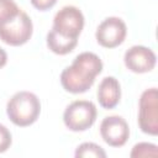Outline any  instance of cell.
I'll return each instance as SVG.
<instances>
[{"mask_svg": "<svg viewBox=\"0 0 158 158\" xmlns=\"http://www.w3.org/2000/svg\"><path fill=\"white\" fill-rule=\"evenodd\" d=\"M101 72L102 62L100 57L93 52H83L74 58L69 67L63 69L60 84L68 93L81 94L93 86L95 78Z\"/></svg>", "mask_w": 158, "mask_h": 158, "instance_id": "6da1fadb", "label": "cell"}, {"mask_svg": "<svg viewBox=\"0 0 158 158\" xmlns=\"http://www.w3.org/2000/svg\"><path fill=\"white\" fill-rule=\"evenodd\" d=\"M6 114L14 125L27 127L35 123L41 114L40 99L33 93L17 91L7 101Z\"/></svg>", "mask_w": 158, "mask_h": 158, "instance_id": "7a4b0ae2", "label": "cell"}, {"mask_svg": "<svg viewBox=\"0 0 158 158\" xmlns=\"http://www.w3.org/2000/svg\"><path fill=\"white\" fill-rule=\"evenodd\" d=\"M96 106L88 100H77L69 104L63 114V122L73 132H83L96 121Z\"/></svg>", "mask_w": 158, "mask_h": 158, "instance_id": "3957f363", "label": "cell"}, {"mask_svg": "<svg viewBox=\"0 0 158 158\" xmlns=\"http://www.w3.org/2000/svg\"><path fill=\"white\" fill-rule=\"evenodd\" d=\"M33 32V23L30 16L20 10L17 15L0 25V40L9 46H22L30 41Z\"/></svg>", "mask_w": 158, "mask_h": 158, "instance_id": "277c9868", "label": "cell"}, {"mask_svg": "<svg viewBox=\"0 0 158 158\" xmlns=\"http://www.w3.org/2000/svg\"><path fill=\"white\" fill-rule=\"evenodd\" d=\"M138 125L142 132L158 135V90L149 88L144 90L139 98L138 105Z\"/></svg>", "mask_w": 158, "mask_h": 158, "instance_id": "5b68a950", "label": "cell"}, {"mask_svg": "<svg viewBox=\"0 0 158 158\" xmlns=\"http://www.w3.org/2000/svg\"><path fill=\"white\" fill-rule=\"evenodd\" d=\"M83 27H84V15L77 6L73 5L63 6L54 15L52 28L63 37L78 40Z\"/></svg>", "mask_w": 158, "mask_h": 158, "instance_id": "8992f818", "label": "cell"}, {"mask_svg": "<svg viewBox=\"0 0 158 158\" xmlns=\"http://www.w3.org/2000/svg\"><path fill=\"white\" fill-rule=\"evenodd\" d=\"M127 35V27L122 19L111 16L105 19L96 28L95 38L101 47L115 48L120 46Z\"/></svg>", "mask_w": 158, "mask_h": 158, "instance_id": "52a82bcc", "label": "cell"}, {"mask_svg": "<svg viewBox=\"0 0 158 158\" xmlns=\"http://www.w3.org/2000/svg\"><path fill=\"white\" fill-rule=\"evenodd\" d=\"M100 135L111 147H122L130 137V127L126 120L118 115L106 116L100 123Z\"/></svg>", "mask_w": 158, "mask_h": 158, "instance_id": "ba28073f", "label": "cell"}, {"mask_svg": "<svg viewBox=\"0 0 158 158\" xmlns=\"http://www.w3.org/2000/svg\"><path fill=\"white\" fill-rule=\"evenodd\" d=\"M123 62L130 72L143 74L151 72L156 67L157 57L151 48L136 44L125 52Z\"/></svg>", "mask_w": 158, "mask_h": 158, "instance_id": "9c48e42d", "label": "cell"}, {"mask_svg": "<svg viewBox=\"0 0 158 158\" xmlns=\"http://www.w3.org/2000/svg\"><path fill=\"white\" fill-rule=\"evenodd\" d=\"M98 101L101 107L110 110L117 106L121 99V86L115 77H105L98 88Z\"/></svg>", "mask_w": 158, "mask_h": 158, "instance_id": "30bf717a", "label": "cell"}, {"mask_svg": "<svg viewBox=\"0 0 158 158\" xmlns=\"http://www.w3.org/2000/svg\"><path fill=\"white\" fill-rule=\"evenodd\" d=\"M77 44H78V40L63 37L59 33H57L53 28H51V31L47 33V47L49 51H52L56 54L59 56L68 54L77 47Z\"/></svg>", "mask_w": 158, "mask_h": 158, "instance_id": "8fae6325", "label": "cell"}, {"mask_svg": "<svg viewBox=\"0 0 158 158\" xmlns=\"http://www.w3.org/2000/svg\"><path fill=\"white\" fill-rule=\"evenodd\" d=\"M74 156L77 158H88V157H94V158H105L106 152L96 143L93 142H84L79 144L75 149Z\"/></svg>", "mask_w": 158, "mask_h": 158, "instance_id": "7c38bea8", "label": "cell"}, {"mask_svg": "<svg viewBox=\"0 0 158 158\" xmlns=\"http://www.w3.org/2000/svg\"><path fill=\"white\" fill-rule=\"evenodd\" d=\"M130 156L135 157H157L158 156V147L153 143L148 142H139L133 146Z\"/></svg>", "mask_w": 158, "mask_h": 158, "instance_id": "4fadbf2b", "label": "cell"}, {"mask_svg": "<svg viewBox=\"0 0 158 158\" xmlns=\"http://www.w3.org/2000/svg\"><path fill=\"white\" fill-rule=\"evenodd\" d=\"M20 10L14 0H0V25L17 15Z\"/></svg>", "mask_w": 158, "mask_h": 158, "instance_id": "5bb4252c", "label": "cell"}, {"mask_svg": "<svg viewBox=\"0 0 158 158\" xmlns=\"http://www.w3.org/2000/svg\"><path fill=\"white\" fill-rule=\"evenodd\" d=\"M12 143L11 132L7 130L6 126L0 123V153L6 152Z\"/></svg>", "mask_w": 158, "mask_h": 158, "instance_id": "9a60e30c", "label": "cell"}, {"mask_svg": "<svg viewBox=\"0 0 158 158\" xmlns=\"http://www.w3.org/2000/svg\"><path fill=\"white\" fill-rule=\"evenodd\" d=\"M32 6L40 11H47L49 9H52L58 0H30Z\"/></svg>", "mask_w": 158, "mask_h": 158, "instance_id": "2e32d148", "label": "cell"}, {"mask_svg": "<svg viewBox=\"0 0 158 158\" xmlns=\"http://www.w3.org/2000/svg\"><path fill=\"white\" fill-rule=\"evenodd\" d=\"M7 62V54L5 52V49H2L0 47V68H2Z\"/></svg>", "mask_w": 158, "mask_h": 158, "instance_id": "e0dca14e", "label": "cell"}]
</instances>
